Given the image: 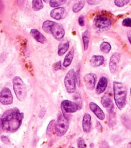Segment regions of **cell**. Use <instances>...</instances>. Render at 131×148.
Listing matches in <instances>:
<instances>
[{
	"label": "cell",
	"mask_w": 131,
	"mask_h": 148,
	"mask_svg": "<svg viewBox=\"0 0 131 148\" xmlns=\"http://www.w3.org/2000/svg\"><path fill=\"white\" fill-rule=\"evenodd\" d=\"M50 33L56 40H60L64 36L65 31L61 25L55 23L50 29Z\"/></svg>",
	"instance_id": "obj_9"
},
{
	"label": "cell",
	"mask_w": 131,
	"mask_h": 148,
	"mask_svg": "<svg viewBox=\"0 0 131 148\" xmlns=\"http://www.w3.org/2000/svg\"><path fill=\"white\" fill-rule=\"evenodd\" d=\"M2 8H3V5H2V3L1 1H0V12L2 10Z\"/></svg>",
	"instance_id": "obj_39"
},
{
	"label": "cell",
	"mask_w": 131,
	"mask_h": 148,
	"mask_svg": "<svg viewBox=\"0 0 131 148\" xmlns=\"http://www.w3.org/2000/svg\"><path fill=\"white\" fill-rule=\"evenodd\" d=\"M96 128H97V131L99 132H102V126L101 124L99 123V121H97Z\"/></svg>",
	"instance_id": "obj_36"
},
{
	"label": "cell",
	"mask_w": 131,
	"mask_h": 148,
	"mask_svg": "<svg viewBox=\"0 0 131 148\" xmlns=\"http://www.w3.org/2000/svg\"><path fill=\"white\" fill-rule=\"evenodd\" d=\"M78 23H79V24L80 26H84V21L83 16H80L79 17V18H78Z\"/></svg>",
	"instance_id": "obj_37"
},
{
	"label": "cell",
	"mask_w": 131,
	"mask_h": 148,
	"mask_svg": "<svg viewBox=\"0 0 131 148\" xmlns=\"http://www.w3.org/2000/svg\"><path fill=\"white\" fill-rule=\"evenodd\" d=\"M130 0H114V4L118 7H122L129 2Z\"/></svg>",
	"instance_id": "obj_31"
},
{
	"label": "cell",
	"mask_w": 131,
	"mask_h": 148,
	"mask_svg": "<svg viewBox=\"0 0 131 148\" xmlns=\"http://www.w3.org/2000/svg\"><path fill=\"white\" fill-rule=\"evenodd\" d=\"M24 116V113L17 108L6 110L0 118V132H16L20 127Z\"/></svg>",
	"instance_id": "obj_1"
},
{
	"label": "cell",
	"mask_w": 131,
	"mask_h": 148,
	"mask_svg": "<svg viewBox=\"0 0 131 148\" xmlns=\"http://www.w3.org/2000/svg\"><path fill=\"white\" fill-rule=\"evenodd\" d=\"M69 46H70V43L68 41L60 43L58 46V51H57L58 55L59 56H63L68 50Z\"/></svg>",
	"instance_id": "obj_19"
},
{
	"label": "cell",
	"mask_w": 131,
	"mask_h": 148,
	"mask_svg": "<svg viewBox=\"0 0 131 148\" xmlns=\"http://www.w3.org/2000/svg\"><path fill=\"white\" fill-rule=\"evenodd\" d=\"M0 148H1V146H0Z\"/></svg>",
	"instance_id": "obj_42"
},
{
	"label": "cell",
	"mask_w": 131,
	"mask_h": 148,
	"mask_svg": "<svg viewBox=\"0 0 131 148\" xmlns=\"http://www.w3.org/2000/svg\"><path fill=\"white\" fill-rule=\"evenodd\" d=\"M101 102L102 106L105 108H106L108 112L114 109L112 99L110 96H109V95L105 94L103 96H102V97L101 98Z\"/></svg>",
	"instance_id": "obj_16"
},
{
	"label": "cell",
	"mask_w": 131,
	"mask_h": 148,
	"mask_svg": "<svg viewBox=\"0 0 131 148\" xmlns=\"http://www.w3.org/2000/svg\"><path fill=\"white\" fill-rule=\"evenodd\" d=\"M108 84V80L106 76H101L97 83L96 86V92L97 94L99 95L103 93L106 89Z\"/></svg>",
	"instance_id": "obj_14"
},
{
	"label": "cell",
	"mask_w": 131,
	"mask_h": 148,
	"mask_svg": "<svg viewBox=\"0 0 131 148\" xmlns=\"http://www.w3.org/2000/svg\"><path fill=\"white\" fill-rule=\"evenodd\" d=\"M109 112V125L113 127L116 123V116L114 109L110 110Z\"/></svg>",
	"instance_id": "obj_22"
},
{
	"label": "cell",
	"mask_w": 131,
	"mask_h": 148,
	"mask_svg": "<svg viewBox=\"0 0 131 148\" xmlns=\"http://www.w3.org/2000/svg\"><path fill=\"white\" fill-rule=\"evenodd\" d=\"M55 120H52L48 124L47 128V135L49 136H51L52 134L53 133V131L55 130Z\"/></svg>",
	"instance_id": "obj_26"
},
{
	"label": "cell",
	"mask_w": 131,
	"mask_h": 148,
	"mask_svg": "<svg viewBox=\"0 0 131 148\" xmlns=\"http://www.w3.org/2000/svg\"><path fill=\"white\" fill-rule=\"evenodd\" d=\"M1 139L2 140V142L3 143H4L5 144H9L10 143V140L9 139V138L6 136H5V135H2L1 137Z\"/></svg>",
	"instance_id": "obj_35"
},
{
	"label": "cell",
	"mask_w": 131,
	"mask_h": 148,
	"mask_svg": "<svg viewBox=\"0 0 131 148\" xmlns=\"http://www.w3.org/2000/svg\"><path fill=\"white\" fill-rule=\"evenodd\" d=\"M32 9L34 11H38L43 9V3L42 0H32Z\"/></svg>",
	"instance_id": "obj_23"
},
{
	"label": "cell",
	"mask_w": 131,
	"mask_h": 148,
	"mask_svg": "<svg viewBox=\"0 0 131 148\" xmlns=\"http://www.w3.org/2000/svg\"><path fill=\"white\" fill-rule=\"evenodd\" d=\"M74 56V49H72L67 54V55L66 56V57L64 59V61H63V65L64 67L67 68V67H68V66L70 65V64H71L72 61L73 60Z\"/></svg>",
	"instance_id": "obj_20"
},
{
	"label": "cell",
	"mask_w": 131,
	"mask_h": 148,
	"mask_svg": "<svg viewBox=\"0 0 131 148\" xmlns=\"http://www.w3.org/2000/svg\"><path fill=\"white\" fill-rule=\"evenodd\" d=\"M97 80V75L94 73H87L84 76V82L86 88L89 90H93L95 87Z\"/></svg>",
	"instance_id": "obj_11"
},
{
	"label": "cell",
	"mask_w": 131,
	"mask_h": 148,
	"mask_svg": "<svg viewBox=\"0 0 131 148\" xmlns=\"http://www.w3.org/2000/svg\"><path fill=\"white\" fill-rule=\"evenodd\" d=\"M91 116L90 114L86 113L82 120V128L85 133H88L91 129Z\"/></svg>",
	"instance_id": "obj_15"
},
{
	"label": "cell",
	"mask_w": 131,
	"mask_h": 148,
	"mask_svg": "<svg viewBox=\"0 0 131 148\" xmlns=\"http://www.w3.org/2000/svg\"><path fill=\"white\" fill-rule=\"evenodd\" d=\"M49 0H43V1H44V2H45V3L49 2Z\"/></svg>",
	"instance_id": "obj_40"
},
{
	"label": "cell",
	"mask_w": 131,
	"mask_h": 148,
	"mask_svg": "<svg viewBox=\"0 0 131 148\" xmlns=\"http://www.w3.org/2000/svg\"><path fill=\"white\" fill-rule=\"evenodd\" d=\"M122 25L125 27H130L131 26V19L130 18H126L122 21Z\"/></svg>",
	"instance_id": "obj_33"
},
{
	"label": "cell",
	"mask_w": 131,
	"mask_h": 148,
	"mask_svg": "<svg viewBox=\"0 0 131 148\" xmlns=\"http://www.w3.org/2000/svg\"><path fill=\"white\" fill-rule=\"evenodd\" d=\"M121 122L122 124L127 128H130V119L126 114H123L121 116Z\"/></svg>",
	"instance_id": "obj_29"
},
{
	"label": "cell",
	"mask_w": 131,
	"mask_h": 148,
	"mask_svg": "<svg viewBox=\"0 0 131 148\" xmlns=\"http://www.w3.org/2000/svg\"><path fill=\"white\" fill-rule=\"evenodd\" d=\"M105 61L104 57L100 55H94L91 57L90 62L92 66L93 67H98L102 65Z\"/></svg>",
	"instance_id": "obj_18"
},
{
	"label": "cell",
	"mask_w": 131,
	"mask_h": 148,
	"mask_svg": "<svg viewBox=\"0 0 131 148\" xmlns=\"http://www.w3.org/2000/svg\"><path fill=\"white\" fill-rule=\"evenodd\" d=\"M70 148H75V147H71Z\"/></svg>",
	"instance_id": "obj_41"
},
{
	"label": "cell",
	"mask_w": 131,
	"mask_h": 148,
	"mask_svg": "<svg viewBox=\"0 0 131 148\" xmlns=\"http://www.w3.org/2000/svg\"><path fill=\"white\" fill-rule=\"evenodd\" d=\"M13 97L10 90L3 87L0 91V103L3 105H10L13 103Z\"/></svg>",
	"instance_id": "obj_8"
},
{
	"label": "cell",
	"mask_w": 131,
	"mask_h": 148,
	"mask_svg": "<svg viewBox=\"0 0 131 148\" xmlns=\"http://www.w3.org/2000/svg\"><path fill=\"white\" fill-rule=\"evenodd\" d=\"M100 148H109L108 145L107 144V143L106 142H102L101 144V146H100Z\"/></svg>",
	"instance_id": "obj_38"
},
{
	"label": "cell",
	"mask_w": 131,
	"mask_h": 148,
	"mask_svg": "<svg viewBox=\"0 0 131 148\" xmlns=\"http://www.w3.org/2000/svg\"><path fill=\"white\" fill-rule=\"evenodd\" d=\"M121 56L118 53H113L109 61V69L112 74H114L118 70Z\"/></svg>",
	"instance_id": "obj_10"
},
{
	"label": "cell",
	"mask_w": 131,
	"mask_h": 148,
	"mask_svg": "<svg viewBox=\"0 0 131 148\" xmlns=\"http://www.w3.org/2000/svg\"><path fill=\"white\" fill-rule=\"evenodd\" d=\"M30 34L33 36V38L38 42L41 43H45L47 42V39L45 37L41 34L38 30L37 29H32L30 30Z\"/></svg>",
	"instance_id": "obj_17"
},
{
	"label": "cell",
	"mask_w": 131,
	"mask_h": 148,
	"mask_svg": "<svg viewBox=\"0 0 131 148\" xmlns=\"http://www.w3.org/2000/svg\"><path fill=\"white\" fill-rule=\"evenodd\" d=\"M78 148H87V145L82 137L78 138L77 140Z\"/></svg>",
	"instance_id": "obj_30"
},
{
	"label": "cell",
	"mask_w": 131,
	"mask_h": 148,
	"mask_svg": "<svg viewBox=\"0 0 131 148\" xmlns=\"http://www.w3.org/2000/svg\"><path fill=\"white\" fill-rule=\"evenodd\" d=\"M101 2V0H87L88 4L91 5H95L99 4Z\"/></svg>",
	"instance_id": "obj_34"
},
{
	"label": "cell",
	"mask_w": 131,
	"mask_h": 148,
	"mask_svg": "<svg viewBox=\"0 0 131 148\" xmlns=\"http://www.w3.org/2000/svg\"><path fill=\"white\" fill-rule=\"evenodd\" d=\"M113 84L115 103L120 110H122L126 103L127 88L124 83L118 81H114Z\"/></svg>",
	"instance_id": "obj_2"
},
{
	"label": "cell",
	"mask_w": 131,
	"mask_h": 148,
	"mask_svg": "<svg viewBox=\"0 0 131 148\" xmlns=\"http://www.w3.org/2000/svg\"><path fill=\"white\" fill-rule=\"evenodd\" d=\"M69 127V121L63 113H60L56 123H55V131L57 136H62L67 131Z\"/></svg>",
	"instance_id": "obj_4"
},
{
	"label": "cell",
	"mask_w": 131,
	"mask_h": 148,
	"mask_svg": "<svg viewBox=\"0 0 131 148\" xmlns=\"http://www.w3.org/2000/svg\"><path fill=\"white\" fill-rule=\"evenodd\" d=\"M66 2V0H49V3L52 8H57L59 6L64 5Z\"/></svg>",
	"instance_id": "obj_28"
},
{
	"label": "cell",
	"mask_w": 131,
	"mask_h": 148,
	"mask_svg": "<svg viewBox=\"0 0 131 148\" xmlns=\"http://www.w3.org/2000/svg\"><path fill=\"white\" fill-rule=\"evenodd\" d=\"M61 108L63 112V114L66 117V114H70L76 112L78 109V106L73 101L65 99L61 102Z\"/></svg>",
	"instance_id": "obj_6"
},
{
	"label": "cell",
	"mask_w": 131,
	"mask_h": 148,
	"mask_svg": "<svg viewBox=\"0 0 131 148\" xmlns=\"http://www.w3.org/2000/svg\"><path fill=\"white\" fill-rule=\"evenodd\" d=\"M94 23L97 28L103 29L109 28L111 26V21L110 18L104 15L98 14L94 20Z\"/></svg>",
	"instance_id": "obj_7"
},
{
	"label": "cell",
	"mask_w": 131,
	"mask_h": 148,
	"mask_svg": "<svg viewBox=\"0 0 131 148\" xmlns=\"http://www.w3.org/2000/svg\"><path fill=\"white\" fill-rule=\"evenodd\" d=\"M87 31H86L84 32V34H83L82 35V40H83V47H84V51L87 50L88 47L89 41H90L89 36L88 35V33H87Z\"/></svg>",
	"instance_id": "obj_27"
},
{
	"label": "cell",
	"mask_w": 131,
	"mask_h": 148,
	"mask_svg": "<svg viewBox=\"0 0 131 148\" xmlns=\"http://www.w3.org/2000/svg\"><path fill=\"white\" fill-rule=\"evenodd\" d=\"M61 67V63L60 61L54 63L52 65V69H53V71H57L60 69Z\"/></svg>",
	"instance_id": "obj_32"
},
{
	"label": "cell",
	"mask_w": 131,
	"mask_h": 148,
	"mask_svg": "<svg viewBox=\"0 0 131 148\" xmlns=\"http://www.w3.org/2000/svg\"><path fill=\"white\" fill-rule=\"evenodd\" d=\"M84 6V0H76L72 6V11L74 13H78L80 11Z\"/></svg>",
	"instance_id": "obj_21"
},
{
	"label": "cell",
	"mask_w": 131,
	"mask_h": 148,
	"mask_svg": "<svg viewBox=\"0 0 131 148\" xmlns=\"http://www.w3.org/2000/svg\"><path fill=\"white\" fill-rule=\"evenodd\" d=\"M55 22L50 21V20H46L45 21L42 25V28L43 31L47 33H50V29L51 27L54 24Z\"/></svg>",
	"instance_id": "obj_25"
},
{
	"label": "cell",
	"mask_w": 131,
	"mask_h": 148,
	"mask_svg": "<svg viewBox=\"0 0 131 148\" xmlns=\"http://www.w3.org/2000/svg\"><path fill=\"white\" fill-rule=\"evenodd\" d=\"M111 46L110 44L107 42H103L100 45V50L102 52L105 54H107L111 50Z\"/></svg>",
	"instance_id": "obj_24"
},
{
	"label": "cell",
	"mask_w": 131,
	"mask_h": 148,
	"mask_svg": "<svg viewBox=\"0 0 131 148\" xmlns=\"http://www.w3.org/2000/svg\"><path fill=\"white\" fill-rule=\"evenodd\" d=\"M12 83L17 98L20 101H24L27 95V88L24 81L20 76H16L13 77Z\"/></svg>",
	"instance_id": "obj_3"
},
{
	"label": "cell",
	"mask_w": 131,
	"mask_h": 148,
	"mask_svg": "<svg viewBox=\"0 0 131 148\" xmlns=\"http://www.w3.org/2000/svg\"><path fill=\"white\" fill-rule=\"evenodd\" d=\"M50 16L55 20H59L64 18L67 16V12L63 7L56 8L51 11Z\"/></svg>",
	"instance_id": "obj_12"
},
{
	"label": "cell",
	"mask_w": 131,
	"mask_h": 148,
	"mask_svg": "<svg viewBox=\"0 0 131 148\" xmlns=\"http://www.w3.org/2000/svg\"><path fill=\"white\" fill-rule=\"evenodd\" d=\"M76 73L73 69H71L66 75L64 83L66 91L69 94H72L76 90Z\"/></svg>",
	"instance_id": "obj_5"
},
{
	"label": "cell",
	"mask_w": 131,
	"mask_h": 148,
	"mask_svg": "<svg viewBox=\"0 0 131 148\" xmlns=\"http://www.w3.org/2000/svg\"><path fill=\"white\" fill-rule=\"evenodd\" d=\"M89 108L90 110L101 120H103L105 118V114L102 109L95 103L91 102L89 103Z\"/></svg>",
	"instance_id": "obj_13"
}]
</instances>
